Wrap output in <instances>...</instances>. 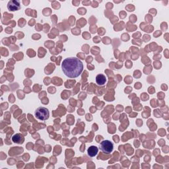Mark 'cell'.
Listing matches in <instances>:
<instances>
[{
    "mask_svg": "<svg viewBox=\"0 0 169 169\" xmlns=\"http://www.w3.org/2000/svg\"><path fill=\"white\" fill-rule=\"evenodd\" d=\"M23 140H24V139H23V136L19 134H17L14 135L12 137V141L14 143H22Z\"/></svg>",
    "mask_w": 169,
    "mask_h": 169,
    "instance_id": "52a82bcc",
    "label": "cell"
},
{
    "mask_svg": "<svg viewBox=\"0 0 169 169\" xmlns=\"http://www.w3.org/2000/svg\"><path fill=\"white\" fill-rule=\"evenodd\" d=\"M99 149L106 154H110L113 151L114 145L110 141L105 140L100 143Z\"/></svg>",
    "mask_w": 169,
    "mask_h": 169,
    "instance_id": "3957f363",
    "label": "cell"
},
{
    "mask_svg": "<svg viewBox=\"0 0 169 169\" xmlns=\"http://www.w3.org/2000/svg\"><path fill=\"white\" fill-rule=\"evenodd\" d=\"M61 69L64 73L68 78H76L83 71V64L78 58H68L63 61Z\"/></svg>",
    "mask_w": 169,
    "mask_h": 169,
    "instance_id": "6da1fadb",
    "label": "cell"
},
{
    "mask_svg": "<svg viewBox=\"0 0 169 169\" xmlns=\"http://www.w3.org/2000/svg\"><path fill=\"white\" fill-rule=\"evenodd\" d=\"M7 8L9 11H17V10L20 9V2L16 1V0H12V1L9 2L7 5Z\"/></svg>",
    "mask_w": 169,
    "mask_h": 169,
    "instance_id": "277c9868",
    "label": "cell"
},
{
    "mask_svg": "<svg viewBox=\"0 0 169 169\" xmlns=\"http://www.w3.org/2000/svg\"><path fill=\"white\" fill-rule=\"evenodd\" d=\"M49 116V110L45 107H39L35 111V117L40 120H47L48 119Z\"/></svg>",
    "mask_w": 169,
    "mask_h": 169,
    "instance_id": "7a4b0ae2",
    "label": "cell"
},
{
    "mask_svg": "<svg viewBox=\"0 0 169 169\" xmlns=\"http://www.w3.org/2000/svg\"><path fill=\"white\" fill-rule=\"evenodd\" d=\"M96 82L97 85H103L106 82V76L103 74H99L96 77Z\"/></svg>",
    "mask_w": 169,
    "mask_h": 169,
    "instance_id": "5b68a950",
    "label": "cell"
},
{
    "mask_svg": "<svg viewBox=\"0 0 169 169\" xmlns=\"http://www.w3.org/2000/svg\"><path fill=\"white\" fill-rule=\"evenodd\" d=\"M99 152V149L98 147H96V146H91L88 150H87V153H88V155L91 157H95L97 153H98Z\"/></svg>",
    "mask_w": 169,
    "mask_h": 169,
    "instance_id": "8992f818",
    "label": "cell"
}]
</instances>
